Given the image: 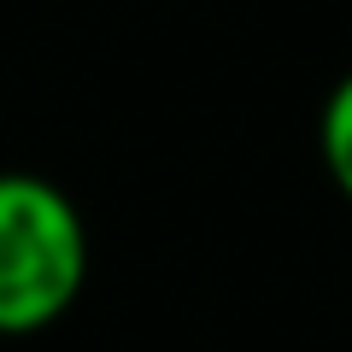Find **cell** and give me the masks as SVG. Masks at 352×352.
Here are the masks:
<instances>
[{"mask_svg":"<svg viewBox=\"0 0 352 352\" xmlns=\"http://www.w3.org/2000/svg\"><path fill=\"white\" fill-rule=\"evenodd\" d=\"M323 164H329V176H335V188L352 200V76L323 106Z\"/></svg>","mask_w":352,"mask_h":352,"instance_id":"obj_2","label":"cell"},{"mask_svg":"<svg viewBox=\"0 0 352 352\" xmlns=\"http://www.w3.org/2000/svg\"><path fill=\"white\" fill-rule=\"evenodd\" d=\"M88 235L76 206L41 176H0V329L30 335L82 294Z\"/></svg>","mask_w":352,"mask_h":352,"instance_id":"obj_1","label":"cell"}]
</instances>
